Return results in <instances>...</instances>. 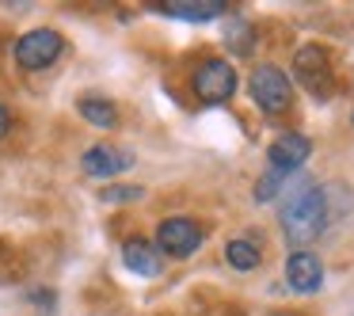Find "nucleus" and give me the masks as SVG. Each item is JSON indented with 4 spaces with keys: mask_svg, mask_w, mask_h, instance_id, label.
<instances>
[{
    "mask_svg": "<svg viewBox=\"0 0 354 316\" xmlns=\"http://www.w3.org/2000/svg\"><path fill=\"white\" fill-rule=\"evenodd\" d=\"M278 225H282L286 244L293 252H305V244H313L324 232V225H328V194H324V187L297 176L286 187V202H282V214H278Z\"/></svg>",
    "mask_w": 354,
    "mask_h": 316,
    "instance_id": "nucleus-1",
    "label": "nucleus"
},
{
    "mask_svg": "<svg viewBox=\"0 0 354 316\" xmlns=\"http://www.w3.org/2000/svg\"><path fill=\"white\" fill-rule=\"evenodd\" d=\"M236 69H232V62H225V57H206V62H198V69L191 73V92L194 100L202 103V107H217V103L232 100L236 95Z\"/></svg>",
    "mask_w": 354,
    "mask_h": 316,
    "instance_id": "nucleus-2",
    "label": "nucleus"
},
{
    "mask_svg": "<svg viewBox=\"0 0 354 316\" xmlns=\"http://www.w3.org/2000/svg\"><path fill=\"white\" fill-rule=\"evenodd\" d=\"M248 92H252V103L263 115H286L293 100L290 77L282 69H274V65H255L252 77H248Z\"/></svg>",
    "mask_w": 354,
    "mask_h": 316,
    "instance_id": "nucleus-3",
    "label": "nucleus"
},
{
    "mask_svg": "<svg viewBox=\"0 0 354 316\" xmlns=\"http://www.w3.org/2000/svg\"><path fill=\"white\" fill-rule=\"evenodd\" d=\"M62 50H65L62 31H54V27H35V31L19 35V42H16V65L24 73L50 69V65L62 57Z\"/></svg>",
    "mask_w": 354,
    "mask_h": 316,
    "instance_id": "nucleus-4",
    "label": "nucleus"
},
{
    "mask_svg": "<svg viewBox=\"0 0 354 316\" xmlns=\"http://www.w3.org/2000/svg\"><path fill=\"white\" fill-rule=\"evenodd\" d=\"M202 240H206V229L191 217H168L156 225V248L171 259H191L202 248Z\"/></svg>",
    "mask_w": 354,
    "mask_h": 316,
    "instance_id": "nucleus-5",
    "label": "nucleus"
},
{
    "mask_svg": "<svg viewBox=\"0 0 354 316\" xmlns=\"http://www.w3.org/2000/svg\"><path fill=\"white\" fill-rule=\"evenodd\" d=\"M293 80H297L305 92H313L316 100H328L331 95V65H328V54H324V46H301L297 54H293Z\"/></svg>",
    "mask_w": 354,
    "mask_h": 316,
    "instance_id": "nucleus-6",
    "label": "nucleus"
},
{
    "mask_svg": "<svg viewBox=\"0 0 354 316\" xmlns=\"http://www.w3.org/2000/svg\"><path fill=\"white\" fill-rule=\"evenodd\" d=\"M308 153H313V141H308L305 133H297V130L278 133V138L270 141V149H267L270 171H282V176H293V171H297L301 164L308 160Z\"/></svg>",
    "mask_w": 354,
    "mask_h": 316,
    "instance_id": "nucleus-7",
    "label": "nucleus"
},
{
    "mask_svg": "<svg viewBox=\"0 0 354 316\" xmlns=\"http://www.w3.org/2000/svg\"><path fill=\"white\" fill-rule=\"evenodd\" d=\"M80 168L95 179H111V176H122V171L133 168V153L115 149V145H92L80 156Z\"/></svg>",
    "mask_w": 354,
    "mask_h": 316,
    "instance_id": "nucleus-8",
    "label": "nucleus"
},
{
    "mask_svg": "<svg viewBox=\"0 0 354 316\" xmlns=\"http://www.w3.org/2000/svg\"><path fill=\"white\" fill-rule=\"evenodd\" d=\"M122 263H126V270H133L141 278H156L164 270V252L156 248V240L130 236L122 244Z\"/></svg>",
    "mask_w": 354,
    "mask_h": 316,
    "instance_id": "nucleus-9",
    "label": "nucleus"
},
{
    "mask_svg": "<svg viewBox=\"0 0 354 316\" xmlns=\"http://www.w3.org/2000/svg\"><path fill=\"white\" fill-rule=\"evenodd\" d=\"M286 286L293 293H316L324 286V267L313 252H290L286 259Z\"/></svg>",
    "mask_w": 354,
    "mask_h": 316,
    "instance_id": "nucleus-10",
    "label": "nucleus"
},
{
    "mask_svg": "<svg viewBox=\"0 0 354 316\" xmlns=\"http://www.w3.org/2000/svg\"><path fill=\"white\" fill-rule=\"evenodd\" d=\"M160 16H171V19H191V24H206V19H217V16H225V4L221 0H187V4H160Z\"/></svg>",
    "mask_w": 354,
    "mask_h": 316,
    "instance_id": "nucleus-11",
    "label": "nucleus"
},
{
    "mask_svg": "<svg viewBox=\"0 0 354 316\" xmlns=\"http://www.w3.org/2000/svg\"><path fill=\"white\" fill-rule=\"evenodd\" d=\"M77 111L84 115V122H92L95 130H115L118 126V107L111 100H100V95H84L77 103Z\"/></svg>",
    "mask_w": 354,
    "mask_h": 316,
    "instance_id": "nucleus-12",
    "label": "nucleus"
},
{
    "mask_svg": "<svg viewBox=\"0 0 354 316\" xmlns=\"http://www.w3.org/2000/svg\"><path fill=\"white\" fill-rule=\"evenodd\" d=\"M225 259H229L232 270H255L259 267V244H252V240H229L225 244Z\"/></svg>",
    "mask_w": 354,
    "mask_h": 316,
    "instance_id": "nucleus-13",
    "label": "nucleus"
},
{
    "mask_svg": "<svg viewBox=\"0 0 354 316\" xmlns=\"http://www.w3.org/2000/svg\"><path fill=\"white\" fill-rule=\"evenodd\" d=\"M225 42L232 46V54H252V46H255V31H252V24L248 19H229V27H225Z\"/></svg>",
    "mask_w": 354,
    "mask_h": 316,
    "instance_id": "nucleus-14",
    "label": "nucleus"
},
{
    "mask_svg": "<svg viewBox=\"0 0 354 316\" xmlns=\"http://www.w3.org/2000/svg\"><path fill=\"white\" fill-rule=\"evenodd\" d=\"M290 183H293V176H282V171H267V176L255 183V202H274Z\"/></svg>",
    "mask_w": 354,
    "mask_h": 316,
    "instance_id": "nucleus-15",
    "label": "nucleus"
},
{
    "mask_svg": "<svg viewBox=\"0 0 354 316\" xmlns=\"http://www.w3.org/2000/svg\"><path fill=\"white\" fill-rule=\"evenodd\" d=\"M141 194H145L141 187H103V191H100V198L115 206V202H138Z\"/></svg>",
    "mask_w": 354,
    "mask_h": 316,
    "instance_id": "nucleus-16",
    "label": "nucleus"
},
{
    "mask_svg": "<svg viewBox=\"0 0 354 316\" xmlns=\"http://www.w3.org/2000/svg\"><path fill=\"white\" fill-rule=\"evenodd\" d=\"M8 130H12V111L4 107V103H0V141L8 138Z\"/></svg>",
    "mask_w": 354,
    "mask_h": 316,
    "instance_id": "nucleus-17",
    "label": "nucleus"
},
{
    "mask_svg": "<svg viewBox=\"0 0 354 316\" xmlns=\"http://www.w3.org/2000/svg\"><path fill=\"white\" fill-rule=\"evenodd\" d=\"M351 122H354V118H351Z\"/></svg>",
    "mask_w": 354,
    "mask_h": 316,
    "instance_id": "nucleus-18",
    "label": "nucleus"
}]
</instances>
